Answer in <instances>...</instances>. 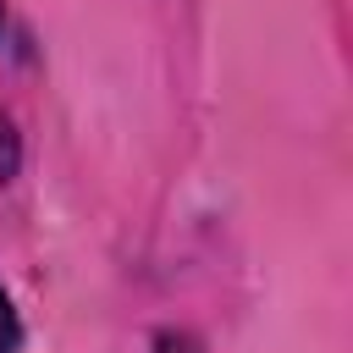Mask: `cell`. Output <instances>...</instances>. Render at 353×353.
I'll use <instances>...</instances> for the list:
<instances>
[{
    "label": "cell",
    "instance_id": "1",
    "mask_svg": "<svg viewBox=\"0 0 353 353\" xmlns=\"http://www.w3.org/2000/svg\"><path fill=\"white\" fill-rule=\"evenodd\" d=\"M11 165H17V138H11V121L0 116V182L11 176Z\"/></svg>",
    "mask_w": 353,
    "mask_h": 353
},
{
    "label": "cell",
    "instance_id": "2",
    "mask_svg": "<svg viewBox=\"0 0 353 353\" xmlns=\"http://www.w3.org/2000/svg\"><path fill=\"white\" fill-rule=\"evenodd\" d=\"M11 347H17V314H11V303L0 292V353H11Z\"/></svg>",
    "mask_w": 353,
    "mask_h": 353
}]
</instances>
